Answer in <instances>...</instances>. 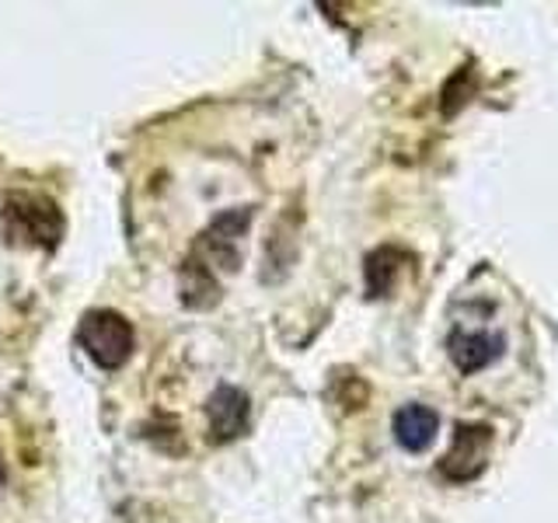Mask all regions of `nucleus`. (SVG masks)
<instances>
[{
  "instance_id": "1",
  "label": "nucleus",
  "mask_w": 558,
  "mask_h": 523,
  "mask_svg": "<svg viewBox=\"0 0 558 523\" xmlns=\"http://www.w3.org/2000/svg\"><path fill=\"white\" fill-rule=\"evenodd\" d=\"M77 339L84 345V353L92 356L101 370H119L133 356V325L122 318L119 311H87Z\"/></svg>"
},
{
  "instance_id": "2",
  "label": "nucleus",
  "mask_w": 558,
  "mask_h": 523,
  "mask_svg": "<svg viewBox=\"0 0 558 523\" xmlns=\"http://www.w3.org/2000/svg\"><path fill=\"white\" fill-rule=\"evenodd\" d=\"M4 231L28 238L32 244H43V248H57L63 238V214L46 196L11 192L4 199Z\"/></svg>"
},
{
  "instance_id": "3",
  "label": "nucleus",
  "mask_w": 558,
  "mask_h": 523,
  "mask_svg": "<svg viewBox=\"0 0 558 523\" xmlns=\"http://www.w3.org/2000/svg\"><path fill=\"white\" fill-rule=\"evenodd\" d=\"M493 453V429L482 423H461L453 429V447L440 461V475L447 482H475Z\"/></svg>"
},
{
  "instance_id": "4",
  "label": "nucleus",
  "mask_w": 558,
  "mask_h": 523,
  "mask_svg": "<svg viewBox=\"0 0 558 523\" xmlns=\"http://www.w3.org/2000/svg\"><path fill=\"white\" fill-rule=\"evenodd\" d=\"M248 223H252V206L227 209V214H220L214 223H209V227H206V234L199 238L203 266H206V262H214L217 269L234 272V269L241 266L238 241H241L244 231H248Z\"/></svg>"
},
{
  "instance_id": "5",
  "label": "nucleus",
  "mask_w": 558,
  "mask_h": 523,
  "mask_svg": "<svg viewBox=\"0 0 558 523\" xmlns=\"http://www.w3.org/2000/svg\"><path fill=\"white\" fill-rule=\"evenodd\" d=\"M248 394L231 384H220V388L209 394L206 401V418H209V433H214L217 443L238 440V436L248 429Z\"/></svg>"
},
{
  "instance_id": "6",
  "label": "nucleus",
  "mask_w": 558,
  "mask_h": 523,
  "mask_svg": "<svg viewBox=\"0 0 558 523\" xmlns=\"http://www.w3.org/2000/svg\"><path fill=\"white\" fill-rule=\"evenodd\" d=\"M506 349L502 336L493 331H453L447 339V353L461 374H478L485 366H493Z\"/></svg>"
},
{
  "instance_id": "7",
  "label": "nucleus",
  "mask_w": 558,
  "mask_h": 523,
  "mask_svg": "<svg viewBox=\"0 0 558 523\" xmlns=\"http://www.w3.org/2000/svg\"><path fill=\"white\" fill-rule=\"evenodd\" d=\"M436 429H440V415H436L429 405H418V401H409L395 412V440L401 450L409 453H423L433 447Z\"/></svg>"
},
{
  "instance_id": "8",
  "label": "nucleus",
  "mask_w": 558,
  "mask_h": 523,
  "mask_svg": "<svg viewBox=\"0 0 558 523\" xmlns=\"http://www.w3.org/2000/svg\"><path fill=\"white\" fill-rule=\"evenodd\" d=\"M182 301L189 307H214L220 301L217 279L209 276V266H203L196 258H189L182 266Z\"/></svg>"
},
{
  "instance_id": "9",
  "label": "nucleus",
  "mask_w": 558,
  "mask_h": 523,
  "mask_svg": "<svg viewBox=\"0 0 558 523\" xmlns=\"http://www.w3.org/2000/svg\"><path fill=\"white\" fill-rule=\"evenodd\" d=\"M398 262H405V252L398 248H380L366 258V290H371V296H384L395 287Z\"/></svg>"
},
{
  "instance_id": "10",
  "label": "nucleus",
  "mask_w": 558,
  "mask_h": 523,
  "mask_svg": "<svg viewBox=\"0 0 558 523\" xmlns=\"http://www.w3.org/2000/svg\"><path fill=\"white\" fill-rule=\"evenodd\" d=\"M0 478H4V467H0Z\"/></svg>"
}]
</instances>
